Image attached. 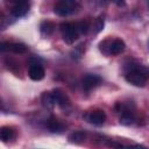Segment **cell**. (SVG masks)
Segmentation results:
<instances>
[{
  "label": "cell",
  "instance_id": "cell-14",
  "mask_svg": "<svg viewBox=\"0 0 149 149\" xmlns=\"http://www.w3.org/2000/svg\"><path fill=\"white\" fill-rule=\"evenodd\" d=\"M0 137L3 142H7L9 140H13L15 137V130L12 127L3 126L0 128Z\"/></svg>",
  "mask_w": 149,
  "mask_h": 149
},
{
  "label": "cell",
  "instance_id": "cell-19",
  "mask_svg": "<svg viewBox=\"0 0 149 149\" xmlns=\"http://www.w3.org/2000/svg\"><path fill=\"white\" fill-rule=\"evenodd\" d=\"M102 3H114L118 7H125L126 6V0H101Z\"/></svg>",
  "mask_w": 149,
  "mask_h": 149
},
{
  "label": "cell",
  "instance_id": "cell-20",
  "mask_svg": "<svg viewBox=\"0 0 149 149\" xmlns=\"http://www.w3.org/2000/svg\"><path fill=\"white\" fill-rule=\"evenodd\" d=\"M148 6H149V0H148Z\"/></svg>",
  "mask_w": 149,
  "mask_h": 149
},
{
  "label": "cell",
  "instance_id": "cell-4",
  "mask_svg": "<svg viewBox=\"0 0 149 149\" xmlns=\"http://www.w3.org/2000/svg\"><path fill=\"white\" fill-rule=\"evenodd\" d=\"M79 9V3L76 0H58L54 7V12L59 16L74 14Z\"/></svg>",
  "mask_w": 149,
  "mask_h": 149
},
{
  "label": "cell",
  "instance_id": "cell-2",
  "mask_svg": "<svg viewBox=\"0 0 149 149\" xmlns=\"http://www.w3.org/2000/svg\"><path fill=\"white\" fill-rule=\"evenodd\" d=\"M99 49L106 56H116L125 51L126 44L121 38L108 37L99 43Z\"/></svg>",
  "mask_w": 149,
  "mask_h": 149
},
{
  "label": "cell",
  "instance_id": "cell-12",
  "mask_svg": "<svg viewBox=\"0 0 149 149\" xmlns=\"http://www.w3.org/2000/svg\"><path fill=\"white\" fill-rule=\"evenodd\" d=\"M47 127L51 133H57V134L63 133L64 129H65L64 123L62 121H59L58 119H56V118H50L47 122Z\"/></svg>",
  "mask_w": 149,
  "mask_h": 149
},
{
  "label": "cell",
  "instance_id": "cell-11",
  "mask_svg": "<svg viewBox=\"0 0 149 149\" xmlns=\"http://www.w3.org/2000/svg\"><path fill=\"white\" fill-rule=\"evenodd\" d=\"M120 123L125 125V126H130L136 121V116L134 114V112L132 109H129L128 107H122L120 108Z\"/></svg>",
  "mask_w": 149,
  "mask_h": 149
},
{
  "label": "cell",
  "instance_id": "cell-6",
  "mask_svg": "<svg viewBox=\"0 0 149 149\" xmlns=\"http://www.w3.org/2000/svg\"><path fill=\"white\" fill-rule=\"evenodd\" d=\"M85 119L87 120L88 123L97 126V127H100L106 121V113L102 109H93L85 115Z\"/></svg>",
  "mask_w": 149,
  "mask_h": 149
},
{
  "label": "cell",
  "instance_id": "cell-17",
  "mask_svg": "<svg viewBox=\"0 0 149 149\" xmlns=\"http://www.w3.org/2000/svg\"><path fill=\"white\" fill-rule=\"evenodd\" d=\"M104 24H105V20H104V16H99L97 20H95V24H94V33L98 34L99 31L102 30L104 28Z\"/></svg>",
  "mask_w": 149,
  "mask_h": 149
},
{
  "label": "cell",
  "instance_id": "cell-1",
  "mask_svg": "<svg viewBox=\"0 0 149 149\" xmlns=\"http://www.w3.org/2000/svg\"><path fill=\"white\" fill-rule=\"evenodd\" d=\"M125 78L129 84L136 87H143L149 78V66L142 64H132L129 71L126 72Z\"/></svg>",
  "mask_w": 149,
  "mask_h": 149
},
{
  "label": "cell",
  "instance_id": "cell-16",
  "mask_svg": "<svg viewBox=\"0 0 149 149\" xmlns=\"http://www.w3.org/2000/svg\"><path fill=\"white\" fill-rule=\"evenodd\" d=\"M54 28H55V24L51 21H43L40 26V30L44 36H49L54 31Z\"/></svg>",
  "mask_w": 149,
  "mask_h": 149
},
{
  "label": "cell",
  "instance_id": "cell-7",
  "mask_svg": "<svg viewBox=\"0 0 149 149\" xmlns=\"http://www.w3.org/2000/svg\"><path fill=\"white\" fill-rule=\"evenodd\" d=\"M44 74H45V71H44V68L40 64V63H31L29 65V69H28V76L31 80H35V81H38V80H42L44 78Z\"/></svg>",
  "mask_w": 149,
  "mask_h": 149
},
{
  "label": "cell",
  "instance_id": "cell-5",
  "mask_svg": "<svg viewBox=\"0 0 149 149\" xmlns=\"http://www.w3.org/2000/svg\"><path fill=\"white\" fill-rule=\"evenodd\" d=\"M61 33H62V37L64 40L65 43L68 44H72L74 43V41L79 37V29H78V24L73 23V22H64L61 24Z\"/></svg>",
  "mask_w": 149,
  "mask_h": 149
},
{
  "label": "cell",
  "instance_id": "cell-10",
  "mask_svg": "<svg viewBox=\"0 0 149 149\" xmlns=\"http://www.w3.org/2000/svg\"><path fill=\"white\" fill-rule=\"evenodd\" d=\"M100 84H101V78L97 74H86L83 79V88L86 92L92 91Z\"/></svg>",
  "mask_w": 149,
  "mask_h": 149
},
{
  "label": "cell",
  "instance_id": "cell-15",
  "mask_svg": "<svg viewBox=\"0 0 149 149\" xmlns=\"http://www.w3.org/2000/svg\"><path fill=\"white\" fill-rule=\"evenodd\" d=\"M85 139H86V133L84 130H76L69 135V141L71 143H76V144L83 143L85 141Z\"/></svg>",
  "mask_w": 149,
  "mask_h": 149
},
{
  "label": "cell",
  "instance_id": "cell-13",
  "mask_svg": "<svg viewBox=\"0 0 149 149\" xmlns=\"http://www.w3.org/2000/svg\"><path fill=\"white\" fill-rule=\"evenodd\" d=\"M41 101H42V105L48 109H52L56 105L52 92H44L41 97Z\"/></svg>",
  "mask_w": 149,
  "mask_h": 149
},
{
  "label": "cell",
  "instance_id": "cell-9",
  "mask_svg": "<svg viewBox=\"0 0 149 149\" xmlns=\"http://www.w3.org/2000/svg\"><path fill=\"white\" fill-rule=\"evenodd\" d=\"M0 48L1 51H10L14 54H23L27 51V45L19 42H2Z\"/></svg>",
  "mask_w": 149,
  "mask_h": 149
},
{
  "label": "cell",
  "instance_id": "cell-8",
  "mask_svg": "<svg viewBox=\"0 0 149 149\" xmlns=\"http://www.w3.org/2000/svg\"><path fill=\"white\" fill-rule=\"evenodd\" d=\"M52 94H54L56 105H58L61 108H63V109H69V108L71 107L70 99L68 98V95H66L61 88H55V90L52 91Z\"/></svg>",
  "mask_w": 149,
  "mask_h": 149
},
{
  "label": "cell",
  "instance_id": "cell-3",
  "mask_svg": "<svg viewBox=\"0 0 149 149\" xmlns=\"http://www.w3.org/2000/svg\"><path fill=\"white\" fill-rule=\"evenodd\" d=\"M5 5L15 17L24 16L30 8V0H5Z\"/></svg>",
  "mask_w": 149,
  "mask_h": 149
},
{
  "label": "cell",
  "instance_id": "cell-18",
  "mask_svg": "<svg viewBox=\"0 0 149 149\" xmlns=\"http://www.w3.org/2000/svg\"><path fill=\"white\" fill-rule=\"evenodd\" d=\"M78 24V29H79V33L80 34H87V31H88V29H90V24L86 22V21H83V22H79V23H77Z\"/></svg>",
  "mask_w": 149,
  "mask_h": 149
}]
</instances>
